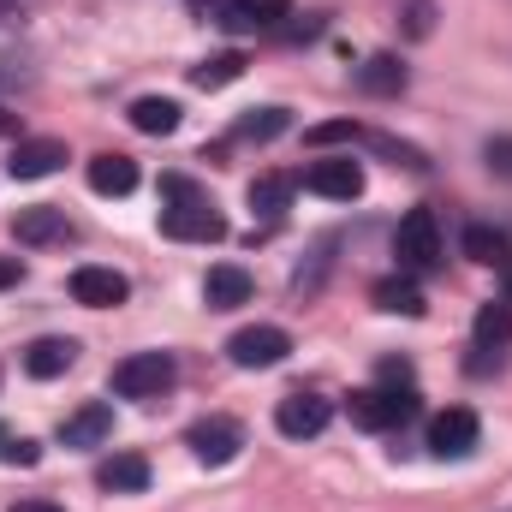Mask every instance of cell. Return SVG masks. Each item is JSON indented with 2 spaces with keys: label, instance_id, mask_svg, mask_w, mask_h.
Instances as JSON below:
<instances>
[{
  "label": "cell",
  "instance_id": "obj_10",
  "mask_svg": "<svg viewBox=\"0 0 512 512\" xmlns=\"http://www.w3.org/2000/svg\"><path fill=\"white\" fill-rule=\"evenodd\" d=\"M304 185H310L316 197H334V203H352V197L364 191V167H358L352 155H340V161H316V167L304 173Z\"/></svg>",
  "mask_w": 512,
  "mask_h": 512
},
{
  "label": "cell",
  "instance_id": "obj_5",
  "mask_svg": "<svg viewBox=\"0 0 512 512\" xmlns=\"http://www.w3.org/2000/svg\"><path fill=\"white\" fill-rule=\"evenodd\" d=\"M286 352H292V334H286V328H268V322L239 328V334L227 340V358H233L239 370H274V364H286Z\"/></svg>",
  "mask_w": 512,
  "mask_h": 512
},
{
  "label": "cell",
  "instance_id": "obj_12",
  "mask_svg": "<svg viewBox=\"0 0 512 512\" xmlns=\"http://www.w3.org/2000/svg\"><path fill=\"white\" fill-rule=\"evenodd\" d=\"M12 233H18V245H60V239H72V221H66V209L36 203V209L12 215Z\"/></svg>",
  "mask_w": 512,
  "mask_h": 512
},
{
  "label": "cell",
  "instance_id": "obj_14",
  "mask_svg": "<svg viewBox=\"0 0 512 512\" xmlns=\"http://www.w3.org/2000/svg\"><path fill=\"white\" fill-rule=\"evenodd\" d=\"M108 435H114V405H102V399L78 405V411L60 423V447H102Z\"/></svg>",
  "mask_w": 512,
  "mask_h": 512
},
{
  "label": "cell",
  "instance_id": "obj_27",
  "mask_svg": "<svg viewBox=\"0 0 512 512\" xmlns=\"http://www.w3.org/2000/svg\"><path fill=\"white\" fill-rule=\"evenodd\" d=\"M0 465H24V471H30V465H42V447H36L30 435H6V441H0Z\"/></svg>",
  "mask_w": 512,
  "mask_h": 512
},
{
  "label": "cell",
  "instance_id": "obj_18",
  "mask_svg": "<svg viewBox=\"0 0 512 512\" xmlns=\"http://www.w3.org/2000/svg\"><path fill=\"white\" fill-rule=\"evenodd\" d=\"M90 191H102V197H131V191H137V161L120 155V149L96 155V161H90Z\"/></svg>",
  "mask_w": 512,
  "mask_h": 512
},
{
  "label": "cell",
  "instance_id": "obj_26",
  "mask_svg": "<svg viewBox=\"0 0 512 512\" xmlns=\"http://www.w3.org/2000/svg\"><path fill=\"white\" fill-rule=\"evenodd\" d=\"M286 126H292V120H286V108H251L233 131H239V137H251V143H268V137H280Z\"/></svg>",
  "mask_w": 512,
  "mask_h": 512
},
{
  "label": "cell",
  "instance_id": "obj_31",
  "mask_svg": "<svg viewBox=\"0 0 512 512\" xmlns=\"http://www.w3.org/2000/svg\"><path fill=\"white\" fill-rule=\"evenodd\" d=\"M18 280H24V262H18V256H0V292L18 286Z\"/></svg>",
  "mask_w": 512,
  "mask_h": 512
},
{
  "label": "cell",
  "instance_id": "obj_25",
  "mask_svg": "<svg viewBox=\"0 0 512 512\" xmlns=\"http://www.w3.org/2000/svg\"><path fill=\"white\" fill-rule=\"evenodd\" d=\"M292 203V179L286 173H262V179H251V209L256 215H280Z\"/></svg>",
  "mask_w": 512,
  "mask_h": 512
},
{
  "label": "cell",
  "instance_id": "obj_21",
  "mask_svg": "<svg viewBox=\"0 0 512 512\" xmlns=\"http://www.w3.org/2000/svg\"><path fill=\"white\" fill-rule=\"evenodd\" d=\"M358 90H364V96H399V90H405V66H399L393 54H370V60L358 66Z\"/></svg>",
  "mask_w": 512,
  "mask_h": 512
},
{
  "label": "cell",
  "instance_id": "obj_32",
  "mask_svg": "<svg viewBox=\"0 0 512 512\" xmlns=\"http://www.w3.org/2000/svg\"><path fill=\"white\" fill-rule=\"evenodd\" d=\"M12 512H66V507H60V501H18Z\"/></svg>",
  "mask_w": 512,
  "mask_h": 512
},
{
  "label": "cell",
  "instance_id": "obj_22",
  "mask_svg": "<svg viewBox=\"0 0 512 512\" xmlns=\"http://www.w3.org/2000/svg\"><path fill=\"white\" fill-rule=\"evenodd\" d=\"M477 346H483V352H507L512 346V304L507 298H489V304L477 310Z\"/></svg>",
  "mask_w": 512,
  "mask_h": 512
},
{
  "label": "cell",
  "instance_id": "obj_15",
  "mask_svg": "<svg viewBox=\"0 0 512 512\" xmlns=\"http://www.w3.org/2000/svg\"><path fill=\"white\" fill-rule=\"evenodd\" d=\"M227 30H274L280 18H292V0H215Z\"/></svg>",
  "mask_w": 512,
  "mask_h": 512
},
{
  "label": "cell",
  "instance_id": "obj_23",
  "mask_svg": "<svg viewBox=\"0 0 512 512\" xmlns=\"http://www.w3.org/2000/svg\"><path fill=\"white\" fill-rule=\"evenodd\" d=\"M239 78H245V54H239V48L209 54L203 66H191V84H197V90H227V84H239Z\"/></svg>",
  "mask_w": 512,
  "mask_h": 512
},
{
  "label": "cell",
  "instance_id": "obj_9",
  "mask_svg": "<svg viewBox=\"0 0 512 512\" xmlns=\"http://www.w3.org/2000/svg\"><path fill=\"white\" fill-rule=\"evenodd\" d=\"M191 453L203 459V465H233L239 459V447H245V429L233 423V417H203V423H191Z\"/></svg>",
  "mask_w": 512,
  "mask_h": 512
},
{
  "label": "cell",
  "instance_id": "obj_1",
  "mask_svg": "<svg viewBox=\"0 0 512 512\" xmlns=\"http://www.w3.org/2000/svg\"><path fill=\"white\" fill-rule=\"evenodd\" d=\"M161 191H167V209H161V233H167V239H185V245H215V239H227V215H221L215 197L197 191L185 173H167Z\"/></svg>",
  "mask_w": 512,
  "mask_h": 512
},
{
  "label": "cell",
  "instance_id": "obj_29",
  "mask_svg": "<svg viewBox=\"0 0 512 512\" xmlns=\"http://www.w3.org/2000/svg\"><path fill=\"white\" fill-rule=\"evenodd\" d=\"M352 137H364L352 120H328V126H310V131H304V143H316V149H322V143H352Z\"/></svg>",
  "mask_w": 512,
  "mask_h": 512
},
{
  "label": "cell",
  "instance_id": "obj_20",
  "mask_svg": "<svg viewBox=\"0 0 512 512\" xmlns=\"http://www.w3.org/2000/svg\"><path fill=\"white\" fill-rule=\"evenodd\" d=\"M126 120L143 131V137H173V131H179V102H173V96H137Z\"/></svg>",
  "mask_w": 512,
  "mask_h": 512
},
{
  "label": "cell",
  "instance_id": "obj_16",
  "mask_svg": "<svg viewBox=\"0 0 512 512\" xmlns=\"http://www.w3.org/2000/svg\"><path fill=\"white\" fill-rule=\"evenodd\" d=\"M203 298H209V310H239V304H251V274L239 262H215L203 280Z\"/></svg>",
  "mask_w": 512,
  "mask_h": 512
},
{
  "label": "cell",
  "instance_id": "obj_17",
  "mask_svg": "<svg viewBox=\"0 0 512 512\" xmlns=\"http://www.w3.org/2000/svg\"><path fill=\"white\" fill-rule=\"evenodd\" d=\"M459 251L471 256V262H483V268H501V274L512 268V239L501 233V227H483V221H471V227H465Z\"/></svg>",
  "mask_w": 512,
  "mask_h": 512
},
{
  "label": "cell",
  "instance_id": "obj_2",
  "mask_svg": "<svg viewBox=\"0 0 512 512\" xmlns=\"http://www.w3.org/2000/svg\"><path fill=\"white\" fill-rule=\"evenodd\" d=\"M393 256L405 274H429L441 262V227H435V209H411L393 233Z\"/></svg>",
  "mask_w": 512,
  "mask_h": 512
},
{
  "label": "cell",
  "instance_id": "obj_3",
  "mask_svg": "<svg viewBox=\"0 0 512 512\" xmlns=\"http://www.w3.org/2000/svg\"><path fill=\"white\" fill-rule=\"evenodd\" d=\"M173 358L167 352H131V358H120L114 364V393L120 399H155L161 387H173Z\"/></svg>",
  "mask_w": 512,
  "mask_h": 512
},
{
  "label": "cell",
  "instance_id": "obj_7",
  "mask_svg": "<svg viewBox=\"0 0 512 512\" xmlns=\"http://www.w3.org/2000/svg\"><path fill=\"white\" fill-rule=\"evenodd\" d=\"M72 298L84 304V310H120L131 298V280L120 268H102V262H84V268H72Z\"/></svg>",
  "mask_w": 512,
  "mask_h": 512
},
{
  "label": "cell",
  "instance_id": "obj_8",
  "mask_svg": "<svg viewBox=\"0 0 512 512\" xmlns=\"http://www.w3.org/2000/svg\"><path fill=\"white\" fill-rule=\"evenodd\" d=\"M477 435H483L477 411H471V405H447V411L429 423V453H435V459H465V453L477 447Z\"/></svg>",
  "mask_w": 512,
  "mask_h": 512
},
{
  "label": "cell",
  "instance_id": "obj_13",
  "mask_svg": "<svg viewBox=\"0 0 512 512\" xmlns=\"http://www.w3.org/2000/svg\"><path fill=\"white\" fill-rule=\"evenodd\" d=\"M72 364H78V340H66V334H42V340L24 346V370H30L36 382H54V376H66Z\"/></svg>",
  "mask_w": 512,
  "mask_h": 512
},
{
  "label": "cell",
  "instance_id": "obj_33",
  "mask_svg": "<svg viewBox=\"0 0 512 512\" xmlns=\"http://www.w3.org/2000/svg\"><path fill=\"white\" fill-rule=\"evenodd\" d=\"M6 131H18V114H0V137H6Z\"/></svg>",
  "mask_w": 512,
  "mask_h": 512
},
{
  "label": "cell",
  "instance_id": "obj_4",
  "mask_svg": "<svg viewBox=\"0 0 512 512\" xmlns=\"http://www.w3.org/2000/svg\"><path fill=\"white\" fill-rule=\"evenodd\" d=\"M411 417H417L411 387H364V393H352V423H364V429H399Z\"/></svg>",
  "mask_w": 512,
  "mask_h": 512
},
{
  "label": "cell",
  "instance_id": "obj_28",
  "mask_svg": "<svg viewBox=\"0 0 512 512\" xmlns=\"http://www.w3.org/2000/svg\"><path fill=\"white\" fill-rule=\"evenodd\" d=\"M435 30V0H405V36H429Z\"/></svg>",
  "mask_w": 512,
  "mask_h": 512
},
{
  "label": "cell",
  "instance_id": "obj_6",
  "mask_svg": "<svg viewBox=\"0 0 512 512\" xmlns=\"http://www.w3.org/2000/svg\"><path fill=\"white\" fill-rule=\"evenodd\" d=\"M328 423H334V399H322V393H286V399L274 405V429L292 435V441H310V435H322Z\"/></svg>",
  "mask_w": 512,
  "mask_h": 512
},
{
  "label": "cell",
  "instance_id": "obj_34",
  "mask_svg": "<svg viewBox=\"0 0 512 512\" xmlns=\"http://www.w3.org/2000/svg\"><path fill=\"white\" fill-rule=\"evenodd\" d=\"M507 304H512V268H507Z\"/></svg>",
  "mask_w": 512,
  "mask_h": 512
},
{
  "label": "cell",
  "instance_id": "obj_24",
  "mask_svg": "<svg viewBox=\"0 0 512 512\" xmlns=\"http://www.w3.org/2000/svg\"><path fill=\"white\" fill-rule=\"evenodd\" d=\"M376 304H382L387 316H423V292H417L405 274H387V280H376Z\"/></svg>",
  "mask_w": 512,
  "mask_h": 512
},
{
  "label": "cell",
  "instance_id": "obj_30",
  "mask_svg": "<svg viewBox=\"0 0 512 512\" xmlns=\"http://www.w3.org/2000/svg\"><path fill=\"white\" fill-rule=\"evenodd\" d=\"M483 155H489V167H495L501 179H512V137H489V149H483Z\"/></svg>",
  "mask_w": 512,
  "mask_h": 512
},
{
  "label": "cell",
  "instance_id": "obj_19",
  "mask_svg": "<svg viewBox=\"0 0 512 512\" xmlns=\"http://www.w3.org/2000/svg\"><path fill=\"white\" fill-rule=\"evenodd\" d=\"M96 483H102L108 495H143V489H149V459H143V453H114V459H102Z\"/></svg>",
  "mask_w": 512,
  "mask_h": 512
},
{
  "label": "cell",
  "instance_id": "obj_11",
  "mask_svg": "<svg viewBox=\"0 0 512 512\" xmlns=\"http://www.w3.org/2000/svg\"><path fill=\"white\" fill-rule=\"evenodd\" d=\"M60 161H66V143H60V137H18L6 173H12V179H48Z\"/></svg>",
  "mask_w": 512,
  "mask_h": 512
}]
</instances>
